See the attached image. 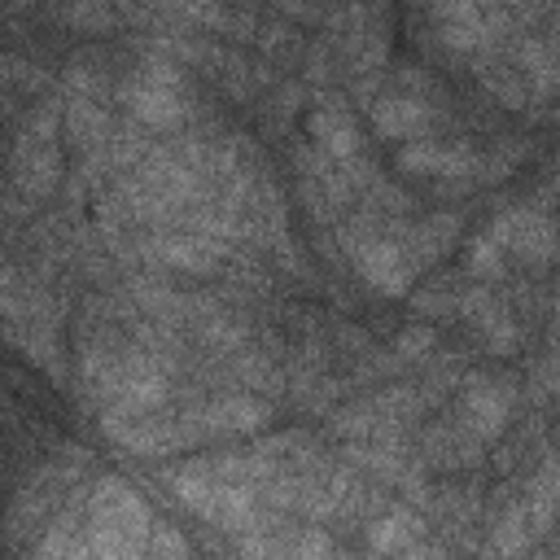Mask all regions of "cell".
I'll return each instance as SVG.
<instances>
[{"label":"cell","mask_w":560,"mask_h":560,"mask_svg":"<svg viewBox=\"0 0 560 560\" xmlns=\"http://www.w3.org/2000/svg\"><path fill=\"white\" fill-rule=\"evenodd\" d=\"M455 306H459V289H451V284H429V289L411 293L416 315H455Z\"/></svg>","instance_id":"9a60e30c"},{"label":"cell","mask_w":560,"mask_h":560,"mask_svg":"<svg viewBox=\"0 0 560 560\" xmlns=\"http://www.w3.org/2000/svg\"><path fill=\"white\" fill-rule=\"evenodd\" d=\"M394 236L411 262V271H429L438 258H446L459 241V214L455 210H429L420 219H394Z\"/></svg>","instance_id":"9c48e42d"},{"label":"cell","mask_w":560,"mask_h":560,"mask_svg":"<svg viewBox=\"0 0 560 560\" xmlns=\"http://www.w3.org/2000/svg\"><path fill=\"white\" fill-rule=\"evenodd\" d=\"M306 136L337 166L368 158V136H363V127L350 114V105H346L341 92H315V105L306 109Z\"/></svg>","instance_id":"8992f818"},{"label":"cell","mask_w":560,"mask_h":560,"mask_svg":"<svg viewBox=\"0 0 560 560\" xmlns=\"http://www.w3.org/2000/svg\"><path fill=\"white\" fill-rule=\"evenodd\" d=\"M455 420L481 442V446H494L508 429H512V416H516V402H521V381L512 372H464L459 385H455Z\"/></svg>","instance_id":"3957f363"},{"label":"cell","mask_w":560,"mask_h":560,"mask_svg":"<svg viewBox=\"0 0 560 560\" xmlns=\"http://www.w3.org/2000/svg\"><path fill=\"white\" fill-rule=\"evenodd\" d=\"M114 92L127 105L131 122L144 131H184L197 114V96L188 88L184 66L153 44L122 70Z\"/></svg>","instance_id":"6da1fadb"},{"label":"cell","mask_w":560,"mask_h":560,"mask_svg":"<svg viewBox=\"0 0 560 560\" xmlns=\"http://www.w3.org/2000/svg\"><path fill=\"white\" fill-rule=\"evenodd\" d=\"M0 398H4V394H0Z\"/></svg>","instance_id":"2e32d148"},{"label":"cell","mask_w":560,"mask_h":560,"mask_svg":"<svg viewBox=\"0 0 560 560\" xmlns=\"http://www.w3.org/2000/svg\"><path fill=\"white\" fill-rule=\"evenodd\" d=\"M420 538H429V521H424V512H416V508H407V503H389V508H381L372 521H368V551L372 556H398V551H407L411 542H420Z\"/></svg>","instance_id":"8fae6325"},{"label":"cell","mask_w":560,"mask_h":560,"mask_svg":"<svg viewBox=\"0 0 560 560\" xmlns=\"http://www.w3.org/2000/svg\"><path fill=\"white\" fill-rule=\"evenodd\" d=\"M464 271H468L472 280H503V276H508V254H503V245L490 236V228H481V232L468 241V249H464Z\"/></svg>","instance_id":"7c38bea8"},{"label":"cell","mask_w":560,"mask_h":560,"mask_svg":"<svg viewBox=\"0 0 560 560\" xmlns=\"http://www.w3.org/2000/svg\"><path fill=\"white\" fill-rule=\"evenodd\" d=\"M438 122H442V109L416 92H402V88H389L368 105V127L381 140H398V144L424 140L438 131Z\"/></svg>","instance_id":"52a82bcc"},{"label":"cell","mask_w":560,"mask_h":560,"mask_svg":"<svg viewBox=\"0 0 560 560\" xmlns=\"http://www.w3.org/2000/svg\"><path fill=\"white\" fill-rule=\"evenodd\" d=\"M490 236L503 245L508 258H516L525 271H542L551 262V249H556V232H551V214L542 206H508L499 210L490 223Z\"/></svg>","instance_id":"277c9868"},{"label":"cell","mask_w":560,"mask_h":560,"mask_svg":"<svg viewBox=\"0 0 560 560\" xmlns=\"http://www.w3.org/2000/svg\"><path fill=\"white\" fill-rule=\"evenodd\" d=\"M114 131V118H109V105L105 101H92V96H61V140L70 144L74 158H92L105 149Z\"/></svg>","instance_id":"30bf717a"},{"label":"cell","mask_w":560,"mask_h":560,"mask_svg":"<svg viewBox=\"0 0 560 560\" xmlns=\"http://www.w3.org/2000/svg\"><path fill=\"white\" fill-rule=\"evenodd\" d=\"M197 442H214V438H249L262 433L276 416V407L258 394H214L197 407H184Z\"/></svg>","instance_id":"5b68a950"},{"label":"cell","mask_w":560,"mask_h":560,"mask_svg":"<svg viewBox=\"0 0 560 560\" xmlns=\"http://www.w3.org/2000/svg\"><path fill=\"white\" fill-rule=\"evenodd\" d=\"M411 455L424 472H468V468H481L486 446L455 416H442V420H429L420 429Z\"/></svg>","instance_id":"ba28073f"},{"label":"cell","mask_w":560,"mask_h":560,"mask_svg":"<svg viewBox=\"0 0 560 560\" xmlns=\"http://www.w3.org/2000/svg\"><path fill=\"white\" fill-rule=\"evenodd\" d=\"M66 184V140H61V101H35L13 136L9 149V188L22 192L31 206L48 201Z\"/></svg>","instance_id":"7a4b0ae2"},{"label":"cell","mask_w":560,"mask_h":560,"mask_svg":"<svg viewBox=\"0 0 560 560\" xmlns=\"http://www.w3.org/2000/svg\"><path fill=\"white\" fill-rule=\"evenodd\" d=\"M144 560H192V547L171 521H153L149 542H144Z\"/></svg>","instance_id":"5bb4252c"},{"label":"cell","mask_w":560,"mask_h":560,"mask_svg":"<svg viewBox=\"0 0 560 560\" xmlns=\"http://www.w3.org/2000/svg\"><path fill=\"white\" fill-rule=\"evenodd\" d=\"M389 350H394L398 363H424V359L438 350V328H429V324H411V328H402V332L389 341Z\"/></svg>","instance_id":"4fadbf2b"}]
</instances>
